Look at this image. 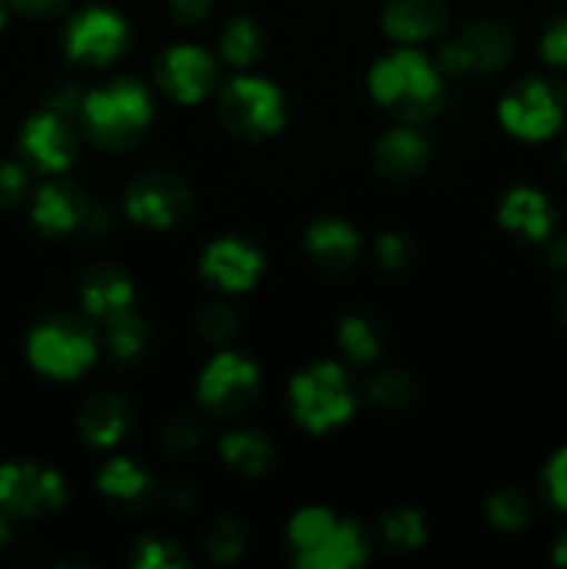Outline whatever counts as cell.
I'll return each mask as SVG.
<instances>
[{
	"label": "cell",
	"mask_w": 567,
	"mask_h": 569,
	"mask_svg": "<svg viewBox=\"0 0 567 569\" xmlns=\"http://www.w3.org/2000/svg\"><path fill=\"white\" fill-rule=\"evenodd\" d=\"M370 92L384 109L406 122H422L442 103V81L426 56L398 50L370 72Z\"/></svg>",
	"instance_id": "6da1fadb"
},
{
	"label": "cell",
	"mask_w": 567,
	"mask_h": 569,
	"mask_svg": "<svg viewBox=\"0 0 567 569\" xmlns=\"http://www.w3.org/2000/svg\"><path fill=\"white\" fill-rule=\"evenodd\" d=\"M87 131L100 148L120 150L137 142L153 117L148 89L133 78H120L103 89L83 94L81 103Z\"/></svg>",
	"instance_id": "7a4b0ae2"
},
{
	"label": "cell",
	"mask_w": 567,
	"mask_h": 569,
	"mask_svg": "<svg viewBox=\"0 0 567 569\" xmlns=\"http://www.w3.org/2000/svg\"><path fill=\"white\" fill-rule=\"evenodd\" d=\"M295 420L309 431L322 433L354 417L356 398L348 376L339 365L322 361L300 372L289 387Z\"/></svg>",
	"instance_id": "3957f363"
},
{
	"label": "cell",
	"mask_w": 567,
	"mask_h": 569,
	"mask_svg": "<svg viewBox=\"0 0 567 569\" xmlns=\"http://www.w3.org/2000/svg\"><path fill=\"white\" fill-rule=\"evenodd\" d=\"M220 122L242 139H265L287 120L281 92L265 78L239 76L228 81L217 103Z\"/></svg>",
	"instance_id": "277c9868"
},
{
	"label": "cell",
	"mask_w": 567,
	"mask_h": 569,
	"mask_svg": "<svg viewBox=\"0 0 567 569\" xmlns=\"http://www.w3.org/2000/svg\"><path fill=\"white\" fill-rule=\"evenodd\" d=\"M28 356L39 372L50 378L83 376L92 367L98 348L94 337L81 320L76 317H53V320L39 322L28 337Z\"/></svg>",
	"instance_id": "5b68a950"
},
{
	"label": "cell",
	"mask_w": 567,
	"mask_h": 569,
	"mask_svg": "<svg viewBox=\"0 0 567 569\" xmlns=\"http://www.w3.org/2000/svg\"><path fill=\"white\" fill-rule=\"evenodd\" d=\"M500 122L520 139H548L565 120V103L550 83L528 78L511 87L500 100Z\"/></svg>",
	"instance_id": "8992f818"
},
{
	"label": "cell",
	"mask_w": 567,
	"mask_h": 569,
	"mask_svg": "<svg viewBox=\"0 0 567 569\" xmlns=\"http://www.w3.org/2000/svg\"><path fill=\"white\" fill-rule=\"evenodd\" d=\"M67 483L59 472L39 465L0 467V511L11 517H44L61 509Z\"/></svg>",
	"instance_id": "52a82bcc"
},
{
	"label": "cell",
	"mask_w": 567,
	"mask_h": 569,
	"mask_svg": "<svg viewBox=\"0 0 567 569\" xmlns=\"http://www.w3.org/2000/svg\"><path fill=\"white\" fill-rule=\"evenodd\" d=\"M259 392V370L239 353H217L198 381V398L215 415L233 417L248 409Z\"/></svg>",
	"instance_id": "ba28073f"
},
{
	"label": "cell",
	"mask_w": 567,
	"mask_h": 569,
	"mask_svg": "<svg viewBox=\"0 0 567 569\" xmlns=\"http://www.w3.org/2000/svg\"><path fill=\"white\" fill-rule=\"evenodd\" d=\"M192 209L189 189L181 178L165 170H148L128 183L126 211L133 222L148 228H172Z\"/></svg>",
	"instance_id": "9c48e42d"
},
{
	"label": "cell",
	"mask_w": 567,
	"mask_h": 569,
	"mask_svg": "<svg viewBox=\"0 0 567 569\" xmlns=\"http://www.w3.org/2000/svg\"><path fill=\"white\" fill-rule=\"evenodd\" d=\"M128 48V26L111 9L81 11L67 28V56L78 64L100 67L115 61Z\"/></svg>",
	"instance_id": "30bf717a"
},
{
	"label": "cell",
	"mask_w": 567,
	"mask_h": 569,
	"mask_svg": "<svg viewBox=\"0 0 567 569\" xmlns=\"http://www.w3.org/2000/svg\"><path fill=\"white\" fill-rule=\"evenodd\" d=\"M515 42L500 22L478 20L459 39L442 48V64L450 72H489L509 61Z\"/></svg>",
	"instance_id": "8fae6325"
},
{
	"label": "cell",
	"mask_w": 567,
	"mask_h": 569,
	"mask_svg": "<svg viewBox=\"0 0 567 569\" xmlns=\"http://www.w3.org/2000/svg\"><path fill=\"white\" fill-rule=\"evenodd\" d=\"M156 78L181 103H200L215 89L217 64L203 48L178 44L156 61Z\"/></svg>",
	"instance_id": "7c38bea8"
},
{
	"label": "cell",
	"mask_w": 567,
	"mask_h": 569,
	"mask_svg": "<svg viewBox=\"0 0 567 569\" xmlns=\"http://www.w3.org/2000/svg\"><path fill=\"white\" fill-rule=\"evenodd\" d=\"M22 153L44 172H61L76 161L78 137L59 111H42L22 128Z\"/></svg>",
	"instance_id": "4fadbf2b"
},
{
	"label": "cell",
	"mask_w": 567,
	"mask_h": 569,
	"mask_svg": "<svg viewBox=\"0 0 567 569\" xmlns=\"http://www.w3.org/2000/svg\"><path fill=\"white\" fill-rule=\"evenodd\" d=\"M265 270V256L245 239H220L209 244L200 261V272L228 292H245Z\"/></svg>",
	"instance_id": "5bb4252c"
},
{
	"label": "cell",
	"mask_w": 567,
	"mask_h": 569,
	"mask_svg": "<svg viewBox=\"0 0 567 569\" xmlns=\"http://www.w3.org/2000/svg\"><path fill=\"white\" fill-rule=\"evenodd\" d=\"M92 214V203L76 183H48L37 192L33 200V222L44 233H70L87 226Z\"/></svg>",
	"instance_id": "9a60e30c"
},
{
	"label": "cell",
	"mask_w": 567,
	"mask_h": 569,
	"mask_svg": "<svg viewBox=\"0 0 567 569\" xmlns=\"http://www.w3.org/2000/svg\"><path fill=\"white\" fill-rule=\"evenodd\" d=\"M83 439L94 448H111L120 442L133 426V406L117 392H98L83 403L81 409Z\"/></svg>",
	"instance_id": "2e32d148"
},
{
	"label": "cell",
	"mask_w": 567,
	"mask_h": 569,
	"mask_svg": "<svg viewBox=\"0 0 567 569\" xmlns=\"http://www.w3.org/2000/svg\"><path fill=\"white\" fill-rule=\"evenodd\" d=\"M81 298L89 315L111 320L117 315L131 311L133 283L120 267L94 264L81 278Z\"/></svg>",
	"instance_id": "e0dca14e"
},
{
	"label": "cell",
	"mask_w": 567,
	"mask_h": 569,
	"mask_svg": "<svg viewBox=\"0 0 567 569\" xmlns=\"http://www.w3.org/2000/svg\"><path fill=\"white\" fill-rule=\"evenodd\" d=\"M442 0H389L384 9V31L398 42H422L445 28Z\"/></svg>",
	"instance_id": "ac0fdd59"
},
{
	"label": "cell",
	"mask_w": 567,
	"mask_h": 569,
	"mask_svg": "<svg viewBox=\"0 0 567 569\" xmlns=\"http://www.w3.org/2000/svg\"><path fill=\"white\" fill-rule=\"evenodd\" d=\"M372 161L384 178L406 181L428 164V142L411 128H392L376 142Z\"/></svg>",
	"instance_id": "d6986e66"
},
{
	"label": "cell",
	"mask_w": 567,
	"mask_h": 569,
	"mask_svg": "<svg viewBox=\"0 0 567 569\" xmlns=\"http://www.w3.org/2000/svg\"><path fill=\"white\" fill-rule=\"evenodd\" d=\"M306 569H348L367 561V539L356 522H339L306 553L295 556Z\"/></svg>",
	"instance_id": "ffe728a7"
},
{
	"label": "cell",
	"mask_w": 567,
	"mask_h": 569,
	"mask_svg": "<svg viewBox=\"0 0 567 569\" xmlns=\"http://www.w3.org/2000/svg\"><path fill=\"white\" fill-rule=\"evenodd\" d=\"M498 220L500 226L531 239V242H539V239L548 237L556 226L554 206L548 203V198L543 192L528 187L511 189L506 194L504 203H500Z\"/></svg>",
	"instance_id": "44dd1931"
},
{
	"label": "cell",
	"mask_w": 567,
	"mask_h": 569,
	"mask_svg": "<svg viewBox=\"0 0 567 569\" xmlns=\"http://www.w3.org/2000/svg\"><path fill=\"white\" fill-rule=\"evenodd\" d=\"M306 250L315 259V264L326 267L331 272H342L359 256V233L345 220L326 217V220H317L309 226V231H306Z\"/></svg>",
	"instance_id": "7402d4cb"
},
{
	"label": "cell",
	"mask_w": 567,
	"mask_h": 569,
	"mask_svg": "<svg viewBox=\"0 0 567 569\" xmlns=\"http://www.w3.org/2000/svg\"><path fill=\"white\" fill-rule=\"evenodd\" d=\"M220 453L231 470H237L245 478H259L276 461L270 439L259 431H231L222 437Z\"/></svg>",
	"instance_id": "603a6c76"
},
{
	"label": "cell",
	"mask_w": 567,
	"mask_h": 569,
	"mask_svg": "<svg viewBox=\"0 0 567 569\" xmlns=\"http://www.w3.org/2000/svg\"><path fill=\"white\" fill-rule=\"evenodd\" d=\"M150 487L153 481L148 472L131 459H111L98 476V489L103 492V498L120 506L145 503L150 498Z\"/></svg>",
	"instance_id": "cb8c5ba5"
},
{
	"label": "cell",
	"mask_w": 567,
	"mask_h": 569,
	"mask_svg": "<svg viewBox=\"0 0 567 569\" xmlns=\"http://www.w3.org/2000/svg\"><path fill=\"white\" fill-rule=\"evenodd\" d=\"M378 542L387 553H411L426 542V522L417 511L398 509L378 520Z\"/></svg>",
	"instance_id": "d4e9b609"
},
{
	"label": "cell",
	"mask_w": 567,
	"mask_h": 569,
	"mask_svg": "<svg viewBox=\"0 0 567 569\" xmlns=\"http://www.w3.org/2000/svg\"><path fill=\"white\" fill-rule=\"evenodd\" d=\"M220 53L228 64L248 67L265 53V37H261L259 26L248 17H233L220 37Z\"/></svg>",
	"instance_id": "484cf974"
},
{
	"label": "cell",
	"mask_w": 567,
	"mask_h": 569,
	"mask_svg": "<svg viewBox=\"0 0 567 569\" xmlns=\"http://www.w3.org/2000/svg\"><path fill=\"white\" fill-rule=\"evenodd\" d=\"M339 345L356 365H370L381 356V326H376L370 317H348L339 326Z\"/></svg>",
	"instance_id": "4316f807"
},
{
	"label": "cell",
	"mask_w": 567,
	"mask_h": 569,
	"mask_svg": "<svg viewBox=\"0 0 567 569\" xmlns=\"http://www.w3.org/2000/svg\"><path fill=\"white\" fill-rule=\"evenodd\" d=\"M106 342H109V353L115 356L117 361H133L145 353V348H148L150 331L139 317L126 311V315H117L109 320Z\"/></svg>",
	"instance_id": "83f0119b"
},
{
	"label": "cell",
	"mask_w": 567,
	"mask_h": 569,
	"mask_svg": "<svg viewBox=\"0 0 567 569\" xmlns=\"http://www.w3.org/2000/svg\"><path fill=\"white\" fill-rule=\"evenodd\" d=\"M245 545H248L245 526L237 520H228V517L215 520L209 531H206V553L217 565H231V561H237L245 553Z\"/></svg>",
	"instance_id": "f1b7e54d"
},
{
	"label": "cell",
	"mask_w": 567,
	"mask_h": 569,
	"mask_svg": "<svg viewBox=\"0 0 567 569\" xmlns=\"http://www.w3.org/2000/svg\"><path fill=\"white\" fill-rule=\"evenodd\" d=\"M370 398L376 400L381 409L404 411L417 400V383L415 378L406 376L404 370H384L372 378Z\"/></svg>",
	"instance_id": "f546056e"
},
{
	"label": "cell",
	"mask_w": 567,
	"mask_h": 569,
	"mask_svg": "<svg viewBox=\"0 0 567 569\" xmlns=\"http://www.w3.org/2000/svg\"><path fill=\"white\" fill-rule=\"evenodd\" d=\"M487 517L500 531H520L531 522V506L517 489H500L487 500Z\"/></svg>",
	"instance_id": "4dcf8cb0"
},
{
	"label": "cell",
	"mask_w": 567,
	"mask_h": 569,
	"mask_svg": "<svg viewBox=\"0 0 567 569\" xmlns=\"http://www.w3.org/2000/svg\"><path fill=\"white\" fill-rule=\"evenodd\" d=\"M337 526V517L326 509H304L292 517L289 522V545H292L295 556L306 553V550L315 548L322 537H326L331 528Z\"/></svg>",
	"instance_id": "1f68e13d"
},
{
	"label": "cell",
	"mask_w": 567,
	"mask_h": 569,
	"mask_svg": "<svg viewBox=\"0 0 567 569\" xmlns=\"http://www.w3.org/2000/svg\"><path fill=\"white\" fill-rule=\"evenodd\" d=\"M187 565V550L178 542H170V539L148 537L133 550V567L137 569H181Z\"/></svg>",
	"instance_id": "d6a6232c"
},
{
	"label": "cell",
	"mask_w": 567,
	"mask_h": 569,
	"mask_svg": "<svg viewBox=\"0 0 567 569\" xmlns=\"http://www.w3.org/2000/svg\"><path fill=\"white\" fill-rule=\"evenodd\" d=\"M237 326H239L237 315H233V311L222 303L206 306V309L198 315V322H195L200 339H206V342H211V345L228 342V339L237 333Z\"/></svg>",
	"instance_id": "836d02e7"
},
{
	"label": "cell",
	"mask_w": 567,
	"mask_h": 569,
	"mask_svg": "<svg viewBox=\"0 0 567 569\" xmlns=\"http://www.w3.org/2000/svg\"><path fill=\"white\" fill-rule=\"evenodd\" d=\"M200 442H203V428H200L198 420H192V417H176V420L167 422L165 448L170 453L187 456L195 448H200Z\"/></svg>",
	"instance_id": "e575fe53"
},
{
	"label": "cell",
	"mask_w": 567,
	"mask_h": 569,
	"mask_svg": "<svg viewBox=\"0 0 567 569\" xmlns=\"http://www.w3.org/2000/svg\"><path fill=\"white\" fill-rule=\"evenodd\" d=\"M376 256L384 270H404L411 261V242L404 233H384L376 242Z\"/></svg>",
	"instance_id": "d590c367"
},
{
	"label": "cell",
	"mask_w": 567,
	"mask_h": 569,
	"mask_svg": "<svg viewBox=\"0 0 567 569\" xmlns=\"http://www.w3.org/2000/svg\"><path fill=\"white\" fill-rule=\"evenodd\" d=\"M28 176L20 164L0 161V209H11L26 198Z\"/></svg>",
	"instance_id": "8d00e7d4"
},
{
	"label": "cell",
	"mask_w": 567,
	"mask_h": 569,
	"mask_svg": "<svg viewBox=\"0 0 567 569\" xmlns=\"http://www.w3.org/2000/svg\"><path fill=\"white\" fill-rule=\"evenodd\" d=\"M545 61L556 67H567V14L556 17L545 31L543 42H539Z\"/></svg>",
	"instance_id": "74e56055"
},
{
	"label": "cell",
	"mask_w": 567,
	"mask_h": 569,
	"mask_svg": "<svg viewBox=\"0 0 567 569\" xmlns=\"http://www.w3.org/2000/svg\"><path fill=\"white\" fill-rule=\"evenodd\" d=\"M545 487H548L550 500L567 511V448L550 459L548 470H545Z\"/></svg>",
	"instance_id": "f35d334b"
},
{
	"label": "cell",
	"mask_w": 567,
	"mask_h": 569,
	"mask_svg": "<svg viewBox=\"0 0 567 569\" xmlns=\"http://www.w3.org/2000/svg\"><path fill=\"white\" fill-rule=\"evenodd\" d=\"M215 0H170V9L176 14L178 22L183 26H195V22H203L206 14L211 11Z\"/></svg>",
	"instance_id": "ab89813d"
},
{
	"label": "cell",
	"mask_w": 567,
	"mask_h": 569,
	"mask_svg": "<svg viewBox=\"0 0 567 569\" xmlns=\"http://www.w3.org/2000/svg\"><path fill=\"white\" fill-rule=\"evenodd\" d=\"M78 103H83V98H81V89H78L76 83H61L48 100L50 111H59V114H70V111L78 109Z\"/></svg>",
	"instance_id": "60d3db41"
},
{
	"label": "cell",
	"mask_w": 567,
	"mask_h": 569,
	"mask_svg": "<svg viewBox=\"0 0 567 569\" xmlns=\"http://www.w3.org/2000/svg\"><path fill=\"white\" fill-rule=\"evenodd\" d=\"M9 3L31 17H48L53 11H59L64 6V0H9Z\"/></svg>",
	"instance_id": "b9f144b4"
},
{
	"label": "cell",
	"mask_w": 567,
	"mask_h": 569,
	"mask_svg": "<svg viewBox=\"0 0 567 569\" xmlns=\"http://www.w3.org/2000/svg\"><path fill=\"white\" fill-rule=\"evenodd\" d=\"M548 264L554 267V270L567 272V237H561L559 242H554V248H550L548 253Z\"/></svg>",
	"instance_id": "7bdbcfd3"
},
{
	"label": "cell",
	"mask_w": 567,
	"mask_h": 569,
	"mask_svg": "<svg viewBox=\"0 0 567 569\" xmlns=\"http://www.w3.org/2000/svg\"><path fill=\"white\" fill-rule=\"evenodd\" d=\"M554 559H556V565L567 567V533H565V537L559 539V542H556V548H554Z\"/></svg>",
	"instance_id": "ee69618b"
},
{
	"label": "cell",
	"mask_w": 567,
	"mask_h": 569,
	"mask_svg": "<svg viewBox=\"0 0 567 569\" xmlns=\"http://www.w3.org/2000/svg\"><path fill=\"white\" fill-rule=\"evenodd\" d=\"M6 542H9V526H6V520L0 517V550L6 548Z\"/></svg>",
	"instance_id": "f6af8a7d"
},
{
	"label": "cell",
	"mask_w": 567,
	"mask_h": 569,
	"mask_svg": "<svg viewBox=\"0 0 567 569\" xmlns=\"http://www.w3.org/2000/svg\"><path fill=\"white\" fill-rule=\"evenodd\" d=\"M3 22H6V3L0 0V28H3Z\"/></svg>",
	"instance_id": "bcb514c9"
},
{
	"label": "cell",
	"mask_w": 567,
	"mask_h": 569,
	"mask_svg": "<svg viewBox=\"0 0 567 569\" xmlns=\"http://www.w3.org/2000/svg\"><path fill=\"white\" fill-rule=\"evenodd\" d=\"M561 306H565V317H567V289H565V295H561Z\"/></svg>",
	"instance_id": "7dc6e473"
}]
</instances>
